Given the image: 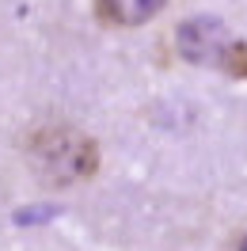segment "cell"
<instances>
[{
	"label": "cell",
	"instance_id": "cell-4",
	"mask_svg": "<svg viewBox=\"0 0 247 251\" xmlns=\"http://www.w3.org/2000/svg\"><path fill=\"white\" fill-rule=\"evenodd\" d=\"M236 251H247V232L240 236V244H236Z\"/></svg>",
	"mask_w": 247,
	"mask_h": 251
},
{
	"label": "cell",
	"instance_id": "cell-3",
	"mask_svg": "<svg viewBox=\"0 0 247 251\" xmlns=\"http://www.w3.org/2000/svg\"><path fill=\"white\" fill-rule=\"evenodd\" d=\"M171 0H92L95 19L103 27H145L156 19Z\"/></svg>",
	"mask_w": 247,
	"mask_h": 251
},
{
	"label": "cell",
	"instance_id": "cell-2",
	"mask_svg": "<svg viewBox=\"0 0 247 251\" xmlns=\"http://www.w3.org/2000/svg\"><path fill=\"white\" fill-rule=\"evenodd\" d=\"M175 50L190 65H205V69H217L232 80H247V42L213 16H194L179 23Z\"/></svg>",
	"mask_w": 247,
	"mask_h": 251
},
{
	"label": "cell",
	"instance_id": "cell-1",
	"mask_svg": "<svg viewBox=\"0 0 247 251\" xmlns=\"http://www.w3.org/2000/svg\"><path fill=\"white\" fill-rule=\"evenodd\" d=\"M23 156H27V168L34 172L38 183L57 187V190L88 183L99 172V145H95V137H88L84 129L65 126V122L38 126L27 137V145H23Z\"/></svg>",
	"mask_w": 247,
	"mask_h": 251
}]
</instances>
